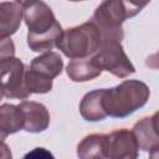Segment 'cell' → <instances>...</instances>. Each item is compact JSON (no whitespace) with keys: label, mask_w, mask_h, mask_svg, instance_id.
I'll return each mask as SVG.
<instances>
[{"label":"cell","mask_w":159,"mask_h":159,"mask_svg":"<svg viewBox=\"0 0 159 159\" xmlns=\"http://www.w3.org/2000/svg\"><path fill=\"white\" fill-rule=\"evenodd\" d=\"M148 86L138 80H127L113 88H104L102 106L107 116L124 118L143 107L149 99Z\"/></svg>","instance_id":"cell-1"},{"label":"cell","mask_w":159,"mask_h":159,"mask_svg":"<svg viewBox=\"0 0 159 159\" xmlns=\"http://www.w3.org/2000/svg\"><path fill=\"white\" fill-rule=\"evenodd\" d=\"M145 5L147 2L107 0L94 10L92 22L101 31L102 40L120 41L123 39L122 24L125 19L137 15Z\"/></svg>","instance_id":"cell-2"},{"label":"cell","mask_w":159,"mask_h":159,"mask_svg":"<svg viewBox=\"0 0 159 159\" xmlns=\"http://www.w3.org/2000/svg\"><path fill=\"white\" fill-rule=\"evenodd\" d=\"M101 43V31L92 21H87L63 31L57 47L65 56L77 60L87 58L88 56L96 53Z\"/></svg>","instance_id":"cell-3"},{"label":"cell","mask_w":159,"mask_h":159,"mask_svg":"<svg viewBox=\"0 0 159 159\" xmlns=\"http://www.w3.org/2000/svg\"><path fill=\"white\" fill-rule=\"evenodd\" d=\"M92 60L101 70H106L119 78H124L135 72L120 41L117 40H102V43Z\"/></svg>","instance_id":"cell-4"},{"label":"cell","mask_w":159,"mask_h":159,"mask_svg":"<svg viewBox=\"0 0 159 159\" xmlns=\"http://www.w3.org/2000/svg\"><path fill=\"white\" fill-rule=\"evenodd\" d=\"M25 65L16 57L0 61V84L7 98L26 99L30 93L25 86Z\"/></svg>","instance_id":"cell-5"},{"label":"cell","mask_w":159,"mask_h":159,"mask_svg":"<svg viewBox=\"0 0 159 159\" xmlns=\"http://www.w3.org/2000/svg\"><path fill=\"white\" fill-rule=\"evenodd\" d=\"M22 16L29 29L27 35H41L51 31L58 22L51 7L43 1H20Z\"/></svg>","instance_id":"cell-6"},{"label":"cell","mask_w":159,"mask_h":159,"mask_svg":"<svg viewBox=\"0 0 159 159\" xmlns=\"http://www.w3.org/2000/svg\"><path fill=\"white\" fill-rule=\"evenodd\" d=\"M138 149L137 140L128 129H117L107 135L108 159H137Z\"/></svg>","instance_id":"cell-7"},{"label":"cell","mask_w":159,"mask_h":159,"mask_svg":"<svg viewBox=\"0 0 159 159\" xmlns=\"http://www.w3.org/2000/svg\"><path fill=\"white\" fill-rule=\"evenodd\" d=\"M133 135L137 140L138 148L145 152L157 154L159 148V134H158V113L152 117H145L137 122L133 127Z\"/></svg>","instance_id":"cell-8"},{"label":"cell","mask_w":159,"mask_h":159,"mask_svg":"<svg viewBox=\"0 0 159 159\" xmlns=\"http://www.w3.org/2000/svg\"><path fill=\"white\" fill-rule=\"evenodd\" d=\"M24 117V128L30 133H40L47 129L50 124V114L47 108L37 102L24 101L19 104Z\"/></svg>","instance_id":"cell-9"},{"label":"cell","mask_w":159,"mask_h":159,"mask_svg":"<svg viewBox=\"0 0 159 159\" xmlns=\"http://www.w3.org/2000/svg\"><path fill=\"white\" fill-rule=\"evenodd\" d=\"M22 7L20 1L0 2V41L10 39L20 27Z\"/></svg>","instance_id":"cell-10"},{"label":"cell","mask_w":159,"mask_h":159,"mask_svg":"<svg viewBox=\"0 0 159 159\" xmlns=\"http://www.w3.org/2000/svg\"><path fill=\"white\" fill-rule=\"evenodd\" d=\"M24 128V117L19 106L5 103L0 106V142L9 134H14Z\"/></svg>","instance_id":"cell-11"},{"label":"cell","mask_w":159,"mask_h":159,"mask_svg":"<svg viewBox=\"0 0 159 159\" xmlns=\"http://www.w3.org/2000/svg\"><path fill=\"white\" fill-rule=\"evenodd\" d=\"M77 155L80 159H107V135L84 137L77 145Z\"/></svg>","instance_id":"cell-12"},{"label":"cell","mask_w":159,"mask_h":159,"mask_svg":"<svg viewBox=\"0 0 159 159\" xmlns=\"http://www.w3.org/2000/svg\"><path fill=\"white\" fill-rule=\"evenodd\" d=\"M103 93H104V88L94 89L84 94V97L80 103V112L83 119L88 122H98V120H103L107 117L102 106Z\"/></svg>","instance_id":"cell-13"},{"label":"cell","mask_w":159,"mask_h":159,"mask_svg":"<svg viewBox=\"0 0 159 159\" xmlns=\"http://www.w3.org/2000/svg\"><path fill=\"white\" fill-rule=\"evenodd\" d=\"M63 68V61L57 52H46L32 60L30 70L50 80L57 77Z\"/></svg>","instance_id":"cell-14"},{"label":"cell","mask_w":159,"mask_h":159,"mask_svg":"<svg viewBox=\"0 0 159 159\" xmlns=\"http://www.w3.org/2000/svg\"><path fill=\"white\" fill-rule=\"evenodd\" d=\"M67 76L73 82H86L98 77L102 70L93 62L92 58L72 60L67 65Z\"/></svg>","instance_id":"cell-15"},{"label":"cell","mask_w":159,"mask_h":159,"mask_svg":"<svg viewBox=\"0 0 159 159\" xmlns=\"http://www.w3.org/2000/svg\"><path fill=\"white\" fill-rule=\"evenodd\" d=\"M63 30L60 24H57L51 31L41 35H27V45L35 52H46L57 46Z\"/></svg>","instance_id":"cell-16"},{"label":"cell","mask_w":159,"mask_h":159,"mask_svg":"<svg viewBox=\"0 0 159 159\" xmlns=\"http://www.w3.org/2000/svg\"><path fill=\"white\" fill-rule=\"evenodd\" d=\"M25 86L30 94L31 93H47L52 88V80L43 77L30 68H26Z\"/></svg>","instance_id":"cell-17"},{"label":"cell","mask_w":159,"mask_h":159,"mask_svg":"<svg viewBox=\"0 0 159 159\" xmlns=\"http://www.w3.org/2000/svg\"><path fill=\"white\" fill-rule=\"evenodd\" d=\"M22 159H55V157L46 148L39 147V148H35V149L30 150L29 153H26L22 157Z\"/></svg>","instance_id":"cell-18"},{"label":"cell","mask_w":159,"mask_h":159,"mask_svg":"<svg viewBox=\"0 0 159 159\" xmlns=\"http://www.w3.org/2000/svg\"><path fill=\"white\" fill-rule=\"evenodd\" d=\"M15 55V46L11 39L0 41V61L6 60L9 57H14Z\"/></svg>","instance_id":"cell-19"},{"label":"cell","mask_w":159,"mask_h":159,"mask_svg":"<svg viewBox=\"0 0 159 159\" xmlns=\"http://www.w3.org/2000/svg\"><path fill=\"white\" fill-rule=\"evenodd\" d=\"M0 159H12L11 150L4 142H0Z\"/></svg>","instance_id":"cell-20"},{"label":"cell","mask_w":159,"mask_h":159,"mask_svg":"<svg viewBox=\"0 0 159 159\" xmlns=\"http://www.w3.org/2000/svg\"><path fill=\"white\" fill-rule=\"evenodd\" d=\"M5 96V93H4V88H2V86L0 84V101L2 99V97Z\"/></svg>","instance_id":"cell-21"}]
</instances>
